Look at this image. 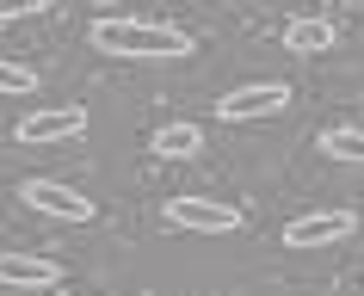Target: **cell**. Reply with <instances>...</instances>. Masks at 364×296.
<instances>
[{
    "label": "cell",
    "instance_id": "1",
    "mask_svg": "<svg viewBox=\"0 0 364 296\" xmlns=\"http://www.w3.org/2000/svg\"><path fill=\"white\" fill-rule=\"evenodd\" d=\"M87 43L99 56L117 62H179L192 56V38L167 19H93L87 25Z\"/></svg>",
    "mask_w": 364,
    "mask_h": 296
},
{
    "label": "cell",
    "instance_id": "2",
    "mask_svg": "<svg viewBox=\"0 0 364 296\" xmlns=\"http://www.w3.org/2000/svg\"><path fill=\"white\" fill-rule=\"evenodd\" d=\"M87 130V105H43V111H25L13 142L19 148H56V142H75Z\"/></svg>",
    "mask_w": 364,
    "mask_h": 296
},
{
    "label": "cell",
    "instance_id": "3",
    "mask_svg": "<svg viewBox=\"0 0 364 296\" xmlns=\"http://www.w3.org/2000/svg\"><path fill=\"white\" fill-rule=\"evenodd\" d=\"M167 229H186V235H235L241 229V210L223 204V197H167Z\"/></svg>",
    "mask_w": 364,
    "mask_h": 296
},
{
    "label": "cell",
    "instance_id": "4",
    "mask_svg": "<svg viewBox=\"0 0 364 296\" xmlns=\"http://www.w3.org/2000/svg\"><path fill=\"white\" fill-rule=\"evenodd\" d=\"M284 105H290L284 80H247V87H235V93L216 99V118L223 124H259V118H278Z\"/></svg>",
    "mask_w": 364,
    "mask_h": 296
},
{
    "label": "cell",
    "instance_id": "5",
    "mask_svg": "<svg viewBox=\"0 0 364 296\" xmlns=\"http://www.w3.org/2000/svg\"><path fill=\"white\" fill-rule=\"evenodd\" d=\"M358 235V210H309L284 222V247H340Z\"/></svg>",
    "mask_w": 364,
    "mask_h": 296
},
{
    "label": "cell",
    "instance_id": "6",
    "mask_svg": "<svg viewBox=\"0 0 364 296\" xmlns=\"http://www.w3.org/2000/svg\"><path fill=\"white\" fill-rule=\"evenodd\" d=\"M19 197L38 210V216H56V222H93V197H80L75 185H62V179H25Z\"/></svg>",
    "mask_w": 364,
    "mask_h": 296
},
{
    "label": "cell",
    "instance_id": "7",
    "mask_svg": "<svg viewBox=\"0 0 364 296\" xmlns=\"http://www.w3.org/2000/svg\"><path fill=\"white\" fill-rule=\"evenodd\" d=\"M0 284L6 290H56L62 259H50V253H0Z\"/></svg>",
    "mask_w": 364,
    "mask_h": 296
},
{
    "label": "cell",
    "instance_id": "8",
    "mask_svg": "<svg viewBox=\"0 0 364 296\" xmlns=\"http://www.w3.org/2000/svg\"><path fill=\"white\" fill-rule=\"evenodd\" d=\"M284 50H296V56H327V50H340V31H333V19H290L284 25Z\"/></svg>",
    "mask_w": 364,
    "mask_h": 296
},
{
    "label": "cell",
    "instance_id": "9",
    "mask_svg": "<svg viewBox=\"0 0 364 296\" xmlns=\"http://www.w3.org/2000/svg\"><path fill=\"white\" fill-rule=\"evenodd\" d=\"M149 148L161 160H192L198 148H204V130H198V124H161V130L149 136Z\"/></svg>",
    "mask_w": 364,
    "mask_h": 296
},
{
    "label": "cell",
    "instance_id": "10",
    "mask_svg": "<svg viewBox=\"0 0 364 296\" xmlns=\"http://www.w3.org/2000/svg\"><path fill=\"white\" fill-rule=\"evenodd\" d=\"M321 155L346 160V167H364V130H358V124H333V130H321Z\"/></svg>",
    "mask_w": 364,
    "mask_h": 296
},
{
    "label": "cell",
    "instance_id": "11",
    "mask_svg": "<svg viewBox=\"0 0 364 296\" xmlns=\"http://www.w3.org/2000/svg\"><path fill=\"white\" fill-rule=\"evenodd\" d=\"M0 93H6V99H31V93H38V68L0 56Z\"/></svg>",
    "mask_w": 364,
    "mask_h": 296
},
{
    "label": "cell",
    "instance_id": "12",
    "mask_svg": "<svg viewBox=\"0 0 364 296\" xmlns=\"http://www.w3.org/2000/svg\"><path fill=\"white\" fill-rule=\"evenodd\" d=\"M56 0H0V25H13V19H38V13H50Z\"/></svg>",
    "mask_w": 364,
    "mask_h": 296
},
{
    "label": "cell",
    "instance_id": "13",
    "mask_svg": "<svg viewBox=\"0 0 364 296\" xmlns=\"http://www.w3.org/2000/svg\"><path fill=\"white\" fill-rule=\"evenodd\" d=\"M99 6H112V0H99Z\"/></svg>",
    "mask_w": 364,
    "mask_h": 296
}]
</instances>
